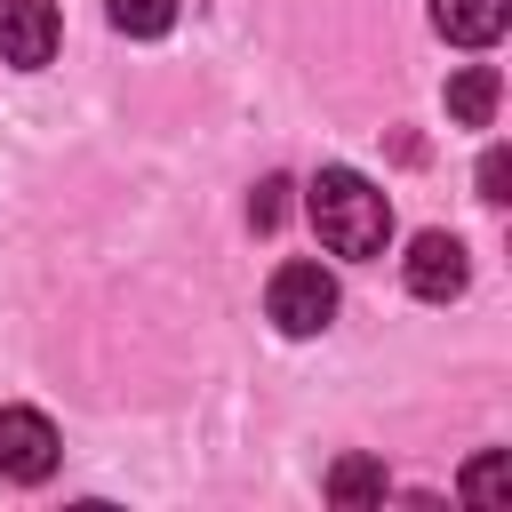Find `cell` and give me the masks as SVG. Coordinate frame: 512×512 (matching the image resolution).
<instances>
[{"label":"cell","mask_w":512,"mask_h":512,"mask_svg":"<svg viewBox=\"0 0 512 512\" xmlns=\"http://www.w3.org/2000/svg\"><path fill=\"white\" fill-rule=\"evenodd\" d=\"M304 208H312V224L336 256H384V240H392V200L360 168H320Z\"/></svg>","instance_id":"1"},{"label":"cell","mask_w":512,"mask_h":512,"mask_svg":"<svg viewBox=\"0 0 512 512\" xmlns=\"http://www.w3.org/2000/svg\"><path fill=\"white\" fill-rule=\"evenodd\" d=\"M264 312H272L280 336H320L336 320V280L320 264H280L272 288H264Z\"/></svg>","instance_id":"2"},{"label":"cell","mask_w":512,"mask_h":512,"mask_svg":"<svg viewBox=\"0 0 512 512\" xmlns=\"http://www.w3.org/2000/svg\"><path fill=\"white\" fill-rule=\"evenodd\" d=\"M464 280H472V256H464L456 232H416L408 240V296L448 304V296H464Z\"/></svg>","instance_id":"3"},{"label":"cell","mask_w":512,"mask_h":512,"mask_svg":"<svg viewBox=\"0 0 512 512\" xmlns=\"http://www.w3.org/2000/svg\"><path fill=\"white\" fill-rule=\"evenodd\" d=\"M56 472V424L40 408H0V480H48Z\"/></svg>","instance_id":"4"},{"label":"cell","mask_w":512,"mask_h":512,"mask_svg":"<svg viewBox=\"0 0 512 512\" xmlns=\"http://www.w3.org/2000/svg\"><path fill=\"white\" fill-rule=\"evenodd\" d=\"M0 56L16 72H40L56 56V0H0Z\"/></svg>","instance_id":"5"},{"label":"cell","mask_w":512,"mask_h":512,"mask_svg":"<svg viewBox=\"0 0 512 512\" xmlns=\"http://www.w3.org/2000/svg\"><path fill=\"white\" fill-rule=\"evenodd\" d=\"M504 16H512V0H432V24H440L456 48H488V40L504 32Z\"/></svg>","instance_id":"6"},{"label":"cell","mask_w":512,"mask_h":512,"mask_svg":"<svg viewBox=\"0 0 512 512\" xmlns=\"http://www.w3.org/2000/svg\"><path fill=\"white\" fill-rule=\"evenodd\" d=\"M496 96H504L496 64H464V72L448 80V120H456V128H488V120H496Z\"/></svg>","instance_id":"7"},{"label":"cell","mask_w":512,"mask_h":512,"mask_svg":"<svg viewBox=\"0 0 512 512\" xmlns=\"http://www.w3.org/2000/svg\"><path fill=\"white\" fill-rule=\"evenodd\" d=\"M328 496H336V504H384V464L344 456V464L328 472Z\"/></svg>","instance_id":"8"},{"label":"cell","mask_w":512,"mask_h":512,"mask_svg":"<svg viewBox=\"0 0 512 512\" xmlns=\"http://www.w3.org/2000/svg\"><path fill=\"white\" fill-rule=\"evenodd\" d=\"M112 24H120L128 40H160V32L176 24V0H112Z\"/></svg>","instance_id":"9"},{"label":"cell","mask_w":512,"mask_h":512,"mask_svg":"<svg viewBox=\"0 0 512 512\" xmlns=\"http://www.w3.org/2000/svg\"><path fill=\"white\" fill-rule=\"evenodd\" d=\"M504 184H512V152H504V144H488V152H480V200H488V208H504V200H512Z\"/></svg>","instance_id":"10"},{"label":"cell","mask_w":512,"mask_h":512,"mask_svg":"<svg viewBox=\"0 0 512 512\" xmlns=\"http://www.w3.org/2000/svg\"><path fill=\"white\" fill-rule=\"evenodd\" d=\"M248 216H256V232H272V224L288 216V176H264L256 200H248Z\"/></svg>","instance_id":"11"},{"label":"cell","mask_w":512,"mask_h":512,"mask_svg":"<svg viewBox=\"0 0 512 512\" xmlns=\"http://www.w3.org/2000/svg\"><path fill=\"white\" fill-rule=\"evenodd\" d=\"M464 496H472V504H504V456H480V464L464 472Z\"/></svg>","instance_id":"12"}]
</instances>
